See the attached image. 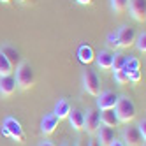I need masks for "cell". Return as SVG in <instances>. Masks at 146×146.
Segmentation results:
<instances>
[{
	"label": "cell",
	"mask_w": 146,
	"mask_h": 146,
	"mask_svg": "<svg viewBox=\"0 0 146 146\" xmlns=\"http://www.w3.org/2000/svg\"><path fill=\"white\" fill-rule=\"evenodd\" d=\"M67 118H69L70 127L74 129V130H81L83 125H85V113H83L81 109H70Z\"/></svg>",
	"instance_id": "cell-15"
},
{
	"label": "cell",
	"mask_w": 146,
	"mask_h": 146,
	"mask_svg": "<svg viewBox=\"0 0 146 146\" xmlns=\"http://www.w3.org/2000/svg\"><path fill=\"white\" fill-rule=\"evenodd\" d=\"M0 134H2V135H5V137H9V132H7V129L4 127V125L0 127Z\"/></svg>",
	"instance_id": "cell-31"
},
{
	"label": "cell",
	"mask_w": 146,
	"mask_h": 146,
	"mask_svg": "<svg viewBox=\"0 0 146 146\" xmlns=\"http://www.w3.org/2000/svg\"><path fill=\"white\" fill-rule=\"evenodd\" d=\"M83 88H85V92L88 95L97 97L100 93V78L93 70H86L83 74Z\"/></svg>",
	"instance_id": "cell-3"
},
{
	"label": "cell",
	"mask_w": 146,
	"mask_h": 146,
	"mask_svg": "<svg viewBox=\"0 0 146 146\" xmlns=\"http://www.w3.org/2000/svg\"><path fill=\"white\" fill-rule=\"evenodd\" d=\"M113 58H114V53L113 51H109V49H100L99 53L95 55V60L97 62V67L99 69H111V65H113Z\"/></svg>",
	"instance_id": "cell-12"
},
{
	"label": "cell",
	"mask_w": 146,
	"mask_h": 146,
	"mask_svg": "<svg viewBox=\"0 0 146 146\" xmlns=\"http://www.w3.org/2000/svg\"><path fill=\"white\" fill-rule=\"evenodd\" d=\"M113 78H114V81H116L118 85H125V83H129V74L123 69L121 70H113Z\"/></svg>",
	"instance_id": "cell-23"
},
{
	"label": "cell",
	"mask_w": 146,
	"mask_h": 146,
	"mask_svg": "<svg viewBox=\"0 0 146 146\" xmlns=\"http://www.w3.org/2000/svg\"><path fill=\"white\" fill-rule=\"evenodd\" d=\"M13 74V64L7 60V56L0 51V78L2 76H9Z\"/></svg>",
	"instance_id": "cell-19"
},
{
	"label": "cell",
	"mask_w": 146,
	"mask_h": 146,
	"mask_svg": "<svg viewBox=\"0 0 146 146\" xmlns=\"http://www.w3.org/2000/svg\"><path fill=\"white\" fill-rule=\"evenodd\" d=\"M135 48H137V51L139 53H146V34L144 32H141L137 37H135Z\"/></svg>",
	"instance_id": "cell-24"
},
{
	"label": "cell",
	"mask_w": 146,
	"mask_h": 146,
	"mask_svg": "<svg viewBox=\"0 0 146 146\" xmlns=\"http://www.w3.org/2000/svg\"><path fill=\"white\" fill-rule=\"evenodd\" d=\"M18 2H27V0H18Z\"/></svg>",
	"instance_id": "cell-34"
},
{
	"label": "cell",
	"mask_w": 146,
	"mask_h": 146,
	"mask_svg": "<svg viewBox=\"0 0 146 146\" xmlns=\"http://www.w3.org/2000/svg\"><path fill=\"white\" fill-rule=\"evenodd\" d=\"M100 123L106 125V127H116L120 121H118V116H116V113H114V109L100 111Z\"/></svg>",
	"instance_id": "cell-17"
},
{
	"label": "cell",
	"mask_w": 146,
	"mask_h": 146,
	"mask_svg": "<svg viewBox=\"0 0 146 146\" xmlns=\"http://www.w3.org/2000/svg\"><path fill=\"white\" fill-rule=\"evenodd\" d=\"M111 7H113V11L114 13H125L127 11V7H129V0H111Z\"/></svg>",
	"instance_id": "cell-22"
},
{
	"label": "cell",
	"mask_w": 146,
	"mask_h": 146,
	"mask_svg": "<svg viewBox=\"0 0 146 146\" xmlns=\"http://www.w3.org/2000/svg\"><path fill=\"white\" fill-rule=\"evenodd\" d=\"M100 125H102L100 123V111L99 109H88L86 114H85V125H83V129L90 135H93Z\"/></svg>",
	"instance_id": "cell-5"
},
{
	"label": "cell",
	"mask_w": 146,
	"mask_h": 146,
	"mask_svg": "<svg viewBox=\"0 0 146 146\" xmlns=\"http://www.w3.org/2000/svg\"><path fill=\"white\" fill-rule=\"evenodd\" d=\"M137 130H139V134H141V137L144 139V137H146V120H144V118L137 123Z\"/></svg>",
	"instance_id": "cell-26"
},
{
	"label": "cell",
	"mask_w": 146,
	"mask_h": 146,
	"mask_svg": "<svg viewBox=\"0 0 146 146\" xmlns=\"http://www.w3.org/2000/svg\"><path fill=\"white\" fill-rule=\"evenodd\" d=\"M116 100H118V95L111 90H106V92H100L97 95V108L99 111H104V109H114L116 106Z\"/></svg>",
	"instance_id": "cell-6"
},
{
	"label": "cell",
	"mask_w": 146,
	"mask_h": 146,
	"mask_svg": "<svg viewBox=\"0 0 146 146\" xmlns=\"http://www.w3.org/2000/svg\"><path fill=\"white\" fill-rule=\"evenodd\" d=\"M70 109H72V108H70L69 100H65V99H58V102L55 104V111H53V114H55L58 120H64V118L69 116Z\"/></svg>",
	"instance_id": "cell-16"
},
{
	"label": "cell",
	"mask_w": 146,
	"mask_h": 146,
	"mask_svg": "<svg viewBox=\"0 0 146 146\" xmlns=\"http://www.w3.org/2000/svg\"><path fill=\"white\" fill-rule=\"evenodd\" d=\"M139 79H141V70H134L129 74V81H132V83H137Z\"/></svg>",
	"instance_id": "cell-27"
},
{
	"label": "cell",
	"mask_w": 146,
	"mask_h": 146,
	"mask_svg": "<svg viewBox=\"0 0 146 146\" xmlns=\"http://www.w3.org/2000/svg\"><path fill=\"white\" fill-rule=\"evenodd\" d=\"M123 141L127 146H139L141 141H144V139L141 137L137 127H127L123 130Z\"/></svg>",
	"instance_id": "cell-13"
},
{
	"label": "cell",
	"mask_w": 146,
	"mask_h": 146,
	"mask_svg": "<svg viewBox=\"0 0 146 146\" xmlns=\"http://www.w3.org/2000/svg\"><path fill=\"white\" fill-rule=\"evenodd\" d=\"M39 146H56V144H55V143H51V141H48V139H46V141H42V143H40Z\"/></svg>",
	"instance_id": "cell-30"
},
{
	"label": "cell",
	"mask_w": 146,
	"mask_h": 146,
	"mask_svg": "<svg viewBox=\"0 0 146 146\" xmlns=\"http://www.w3.org/2000/svg\"><path fill=\"white\" fill-rule=\"evenodd\" d=\"M139 69H141V62H139V58L129 56V58H127V64H125V67H123V70L127 72V74H130V72L139 70Z\"/></svg>",
	"instance_id": "cell-21"
},
{
	"label": "cell",
	"mask_w": 146,
	"mask_h": 146,
	"mask_svg": "<svg viewBox=\"0 0 146 146\" xmlns=\"http://www.w3.org/2000/svg\"><path fill=\"white\" fill-rule=\"evenodd\" d=\"M114 113H116L120 123H129V121H132V120L135 118V113H137V109H135V104L132 102V99H129L127 95H121V97H118V100H116Z\"/></svg>",
	"instance_id": "cell-1"
},
{
	"label": "cell",
	"mask_w": 146,
	"mask_h": 146,
	"mask_svg": "<svg viewBox=\"0 0 146 146\" xmlns=\"http://www.w3.org/2000/svg\"><path fill=\"white\" fill-rule=\"evenodd\" d=\"M0 2H2V4H9V2H11V0H0Z\"/></svg>",
	"instance_id": "cell-33"
},
{
	"label": "cell",
	"mask_w": 146,
	"mask_h": 146,
	"mask_svg": "<svg viewBox=\"0 0 146 146\" xmlns=\"http://www.w3.org/2000/svg\"><path fill=\"white\" fill-rule=\"evenodd\" d=\"M97 141L100 143V146H109L114 139V129L113 127H106V125H100L97 129Z\"/></svg>",
	"instance_id": "cell-9"
},
{
	"label": "cell",
	"mask_w": 146,
	"mask_h": 146,
	"mask_svg": "<svg viewBox=\"0 0 146 146\" xmlns=\"http://www.w3.org/2000/svg\"><path fill=\"white\" fill-rule=\"evenodd\" d=\"M109 146H125V144H123L121 141H118V139H114V141H113V143H111Z\"/></svg>",
	"instance_id": "cell-32"
},
{
	"label": "cell",
	"mask_w": 146,
	"mask_h": 146,
	"mask_svg": "<svg viewBox=\"0 0 146 146\" xmlns=\"http://www.w3.org/2000/svg\"><path fill=\"white\" fill-rule=\"evenodd\" d=\"M116 35H118V40H120V46L121 48H129L134 44L135 40V32L134 28L127 27V25H121L118 30H116Z\"/></svg>",
	"instance_id": "cell-8"
},
{
	"label": "cell",
	"mask_w": 146,
	"mask_h": 146,
	"mask_svg": "<svg viewBox=\"0 0 146 146\" xmlns=\"http://www.w3.org/2000/svg\"><path fill=\"white\" fill-rule=\"evenodd\" d=\"M74 2H78L79 5H90V4H92V0H74Z\"/></svg>",
	"instance_id": "cell-28"
},
{
	"label": "cell",
	"mask_w": 146,
	"mask_h": 146,
	"mask_svg": "<svg viewBox=\"0 0 146 146\" xmlns=\"http://www.w3.org/2000/svg\"><path fill=\"white\" fill-rule=\"evenodd\" d=\"M88 146H100V143L97 141V137H93V139H90V144Z\"/></svg>",
	"instance_id": "cell-29"
},
{
	"label": "cell",
	"mask_w": 146,
	"mask_h": 146,
	"mask_svg": "<svg viewBox=\"0 0 146 146\" xmlns=\"http://www.w3.org/2000/svg\"><path fill=\"white\" fill-rule=\"evenodd\" d=\"M62 146H67V144H62Z\"/></svg>",
	"instance_id": "cell-35"
},
{
	"label": "cell",
	"mask_w": 146,
	"mask_h": 146,
	"mask_svg": "<svg viewBox=\"0 0 146 146\" xmlns=\"http://www.w3.org/2000/svg\"><path fill=\"white\" fill-rule=\"evenodd\" d=\"M0 51H2V53L7 56V60L11 62L13 65H14V64H18L19 58H21V56H19V53H18V49H16V48H13L11 44H4L2 48H0Z\"/></svg>",
	"instance_id": "cell-18"
},
{
	"label": "cell",
	"mask_w": 146,
	"mask_h": 146,
	"mask_svg": "<svg viewBox=\"0 0 146 146\" xmlns=\"http://www.w3.org/2000/svg\"><path fill=\"white\" fill-rule=\"evenodd\" d=\"M2 125L7 129L9 137H11V139H14L16 143H23V141H25V132H23V127H21V123H19L16 118L7 116V118L4 120V123H2Z\"/></svg>",
	"instance_id": "cell-4"
},
{
	"label": "cell",
	"mask_w": 146,
	"mask_h": 146,
	"mask_svg": "<svg viewBox=\"0 0 146 146\" xmlns=\"http://www.w3.org/2000/svg\"><path fill=\"white\" fill-rule=\"evenodd\" d=\"M18 85H16V78L13 74H9V76H2L0 78V93L5 97L9 95H13V93L16 92Z\"/></svg>",
	"instance_id": "cell-11"
},
{
	"label": "cell",
	"mask_w": 146,
	"mask_h": 146,
	"mask_svg": "<svg viewBox=\"0 0 146 146\" xmlns=\"http://www.w3.org/2000/svg\"><path fill=\"white\" fill-rule=\"evenodd\" d=\"M93 58H95L93 48L90 44H86V42L79 44V48H78V60L81 62V64L83 65H88V64H92V62H93Z\"/></svg>",
	"instance_id": "cell-14"
},
{
	"label": "cell",
	"mask_w": 146,
	"mask_h": 146,
	"mask_svg": "<svg viewBox=\"0 0 146 146\" xmlns=\"http://www.w3.org/2000/svg\"><path fill=\"white\" fill-rule=\"evenodd\" d=\"M58 121H60V120L55 116L53 113L44 114V118L40 120V130H42V134H44V135L53 134V132L56 130V127H58Z\"/></svg>",
	"instance_id": "cell-10"
},
{
	"label": "cell",
	"mask_w": 146,
	"mask_h": 146,
	"mask_svg": "<svg viewBox=\"0 0 146 146\" xmlns=\"http://www.w3.org/2000/svg\"><path fill=\"white\" fill-rule=\"evenodd\" d=\"M16 85L18 88L21 90H28L30 86L34 85L35 81V76H34V69L30 64H27V62H19V65L16 69Z\"/></svg>",
	"instance_id": "cell-2"
},
{
	"label": "cell",
	"mask_w": 146,
	"mask_h": 146,
	"mask_svg": "<svg viewBox=\"0 0 146 146\" xmlns=\"http://www.w3.org/2000/svg\"><path fill=\"white\" fill-rule=\"evenodd\" d=\"M130 9V16L139 23H144L146 19V0H129V7Z\"/></svg>",
	"instance_id": "cell-7"
},
{
	"label": "cell",
	"mask_w": 146,
	"mask_h": 146,
	"mask_svg": "<svg viewBox=\"0 0 146 146\" xmlns=\"http://www.w3.org/2000/svg\"><path fill=\"white\" fill-rule=\"evenodd\" d=\"M108 48H111V49H118V48H121V46H120V40H118L116 32H113V34H109V35H108Z\"/></svg>",
	"instance_id": "cell-25"
},
{
	"label": "cell",
	"mask_w": 146,
	"mask_h": 146,
	"mask_svg": "<svg viewBox=\"0 0 146 146\" xmlns=\"http://www.w3.org/2000/svg\"><path fill=\"white\" fill-rule=\"evenodd\" d=\"M127 55H123V53H114V58H113V65L111 69L113 70H121L125 67V64H127Z\"/></svg>",
	"instance_id": "cell-20"
}]
</instances>
